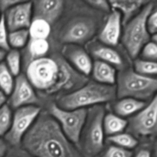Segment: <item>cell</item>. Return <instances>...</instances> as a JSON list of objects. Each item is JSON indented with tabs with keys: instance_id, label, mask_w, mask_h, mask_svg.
Wrapping results in <instances>:
<instances>
[{
	"instance_id": "8d00e7d4",
	"label": "cell",
	"mask_w": 157,
	"mask_h": 157,
	"mask_svg": "<svg viewBox=\"0 0 157 157\" xmlns=\"http://www.w3.org/2000/svg\"><path fill=\"white\" fill-rule=\"evenodd\" d=\"M135 157H152V154L147 149H140L138 150Z\"/></svg>"
},
{
	"instance_id": "f35d334b",
	"label": "cell",
	"mask_w": 157,
	"mask_h": 157,
	"mask_svg": "<svg viewBox=\"0 0 157 157\" xmlns=\"http://www.w3.org/2000/svg\"><path fill=\"white\" fill-rule=\"evenodd\" d=\"M6 55V52H4L2 50H0V63L2 62L3 60L5 59Z\"/></svg>"
},
{
	"instance_id": "74e56055",
	"label": "cell",
	"mask_w": 157,
	"mask_h": 157,
	"mask_svg": "<svg viewBox=\"0 0 157 157\" xmlns=\"http://www.w3.org/2000/svg\"><path fill=\"white\" fill-rule=\"evenodd\" d=\"M6 101H7L6 95L2 90H0V107H2L4 104H6Z\"/></svg>"
},
{
	"instance_id": "52a82bcc",
	"label": "cell",
	"mask_w": 157,
	"mask_h": 157,
	"mask_svg": "<svg viewBox=\"0 0 157 157\" xmlns=\"http://www.w3.org/2000/svg\"><path fill=\"white\" fill-rule=\"evenodd\" d=\"M48 113L58 122L66 137L78 146L87 119V109L64 110L58 107L56 104H52Z\"/></svg>"
},
{
	"instance_id": "277c9868",
	"label": "cell",
	"mask_w": 157,
	"mask_h": 157,
	"mask_svg": "<svg viewBox=\"0 0 157 157\" xmlns=\"http://www.w3.org/2000/svg\"><path fill=\"white\" fill-rule=\"evenodd\" d=\"M116 96L120 98H133L144 101L156 96L157 80L154 77L141 75L133 68H124L117 75Z\"/></svg>"
},
{
	"instance_id": "44dd1931",
	"label": "cell",
	"mask_w": 157,
	"mask_h": 157,
	"mask_svg": "<svg viewBox=\"0 0 157 157\" xmlns=\"http://www.w3.org/2000/svg\"><path fill=\"white\" fill-rule=\"evenodd\" d=\"M49 49L50 44L47 39L30 38L27 44L28 55L30 56L31 61L46 57Z\"/></svg>"
},
{
	"instance_id": "83f0119b",
	"label": "cell",
	"mask_w": 157,
	"mask_h": 157,
	"mask_svg": "<svg viewBox=\"0 0 157 157\" xmlns=\"http://www.w3.org/2000/svg\"><path fill=\"white\" fill-rule=\"evenodd\" d=\"M12 115V109L7 104L0 107V137L5 136L10 129Z\"/></svg>"
},
{
	"instance_id": "ab89813d",
	"label": "cell",
	"mask_w": 157,
	"mask_h": 157,
	"mask_svg": "<svg viewBox=\"0 0 157 157\" xmlns=\"http://www.w3.org/2000/svg\"><path fill=\"white\" fill-rule=\"evenodd\" d=\"M2 15H1V12H0V20H1V18H2Z\"/></svg>"
},
{
	"instance_id": "7a4b0ae2",
	"label": "cell",
	"mask_w": 157,
	"mask_h": 157,
	"mask_svg": "<svg viewBox=\"0 0 157 157\" xmlns=\"http://www.w3.org/2000/svg\"><path fill=\"white\" fill-rule=\"evenodd\" d=\"M21 145L33 157H85L47 112L41 111Z\"/></svg>"
},
{
	"instance_id": "4316f807",
	"label": "cell",
	"mask_w": 157,
	"mask_h": 157,
	"mask_svg": "<svg viewBox=\"0 0 157 157\" xmlns=\"http://www.w3.org/2000/svg\"><path fill=\"white\" fill-rule=\"evenodd\" d=\"M133 67L134 71L139 75L147 77H153L156 75L157 64L156 61H147L139 58L134 61Z\"/></svg>"
},
{
	"instance_id": "3957f363",
	"label": "cell",
	"mask_w": 157,
	"mask_h": 157,
	"mask_svg": "<svg viewBox=\"0 0 157 157\" xmlns=\"http://www.w3.org/2000/svg\"><path fill=\"white\" fill-rule=\"evenodd\" d=\"M116 98L115 85H105L90 81L77 90L60 97L56 105L64 110H76L86 108L88 106L102 105Z\"/></svg>"
},
{
	"instance_id": "8fae6325",
	"label": "cell",
	"mask_w": 157,
	"mask_h": 157,
	"mask_svg": "<svg viewBox=\"0 0 157 157\" xmlns=\"http://www.w3.org/2000/svg\"><path fill=\"white\" fill-rule=\"evenodd\" d=\"M38 104V98L35 88L30 84L25 75L20 74L15 80L8 105L11 109L16 110L26 106H37Z\"/></svg>"
},
{
	"instance_id": "f546056e",
	"label": "cell",
	"mask_w": 157,
	"mask_h": 157,
	"mask_svg": "<svg viewBox=\"0 0 157 157\" xmlns=\"http://www.w3.org/2000/svg\"><path fill=\"white\" fill-rule=\"evenodd\" d=\"M141 59L150 61H156L157 59L156 41H150L144 46L140 52Z\"/></svg>"
},
{
	"instance_id": "d4e9b609",
	"label": "cell",
	"mask_w": 157,
	"mask_h": 157,
	"mask_svg": "<svg viewBox=\"0 0 157 157\" xmlns=\"http://www.w3.org/2000/svg\"><path fill=\"white\" fill-rule=\"evenodd\" d=\"M13 77L6 63L3 61L0 63V90H2L6 96L10 95L13 88L15 83Z\"/></svg>"
},
{
	"instance_id": "cb8c5ba5",
	"label": "cell",
	"mask_w": 157,
	"mask_h": 157,
	"mask_svg": "<svg viewBox=\"0 0 157 157\" xmlns=\"http://www.w3.org/2000/svg\"><path fill=\"white\" fill-rule=\"evenodd\" d=\"M29 29H21L9 32V47L13 49L18 50L25 47L29 43Z\"/></svg>"
},
{
	"instance_id": "7402d4cb",
	"label": "cell",
	"mask_w": 157,
	"mask_h": 157,
	"mask_svg": "<svg viewBox=\"0 0 157 157\" xmlns=\"http://www.w3.org/2000/svg\"><path fill=\"white\" fill-rule=\"evenodd\" d=\"M52 27L45 21L41 19H32L29 28L30 38L47 39L51 34Z\"/></svg>"
},
{
	"instance_id": "ac0fdd59",
	"label": "cell",
	"mask_w": 157,
	"mask_h": 157,
	"mask_svg": "<svg viewBox=\"0 0 157 157\" xmlns=\"http://www.w3.org/2000/svg\"><path fill=\"white\" fill-rule=\"evenodd\" d=\"M91 74L97 83L105 85H114L116 83V68L105 62L98 60L93 62Z\"/></svg>"
},
{
	"instance_id": "30bf717a",
	"label": "cell",
	"mask_w": 157,
	"mask_h": 157,
	"mask_svg": "<svg viewBox=\"0 0 157 157\" xmlns=\"http://www.w3.org/2000/svg\"><path fill=\"white\" fill-rule=\"evenodd\" d=\"M97 24L93 19L77 17L71 20L60 35V40L65 44H80L87 42L93 38Z\"/></svg>"
},
{
	"instance_id": "e575fe53",
	"label": "cell",
	"mask_w": 157,
	"mask_h": 157,
	"mask_svg": "<svg viewBox=\"0 0 157 157\" xmlns=\"http://www.w3.org/2000/svg\"><path fill=\"white\" fill-rule=\"evenodd\" d=\"M6 157H32L25 150L15 149L6 154Z\"/></svg>"
},
{
	"instance_id": "f1b7e54d",
	"label": "cell",
	"mask_w": 157,
	"mask_h": 157,
	"mask_svg": "<svg viewBox=\"0 0 157 157\" xmlns=\"http://www.w3.org/2000/svg\"><path fill=\"white\" fill-rule=\"evenodd\" d=\"M99 157H133V153L131 150L111 145L107 147Z\"/></svg>"
},
{
	"instance_id": "ba28073f",
	"label": "cell",
	"mask_w": 157,
	"mask_h": 157,
	"mask_svg": "<svg viewBox=\"0 0 157 157\" xmlns=\"http://www.w3.org/2000/svg\"><path fill=\"white\" fill-rule=\"evenodd\" d=\"M40 113L41 108L38 105L16 109L12 115L10 129L5 135L6 142L14 147L21 145L23 137L33 125Z\"/></svg>"
},
{
	"instance_id": "ffe728a7",
	"label": "cell",
	"mask_w": 157,
	"mask_h": 157,
	"mask_svg": "<svg viewBox=\"0 0 157 157\" xmlns=\"http://www.w3.org/2000/svg\"><path fill=\"white\" fill-rule=\"evenodd\" d=\"M127 126V121L114 113H109L104 115L103 128L104 134L108 136L123 133Z\"/></svg>"
},
{
	"instance_id": "9a60e30c",
	"label": "cell",
	"mask_w": 157,
	"mask_h": 157,
	"mask_svg": "<svg viewBox=\"0 0 157 157\" xmlns=\"http://www.w3.org/2000/svg\"><path fill=\"white\" fill-rule=\"evenodd\" d=\"M64 9L63 1H35L32 2L33 19H41L50 25L56 22Z\"/></svg>"
},
{
	"instance_id": "5bb4252c",
	"label": "cell",
	"mask_w": 157,
	"mask_h": 157,
	"mask_svg": "<svg viewBox=\"0 0 157 157\" xmlns=\"http://www.w3.org/2000/svg\"><path fill=\"white\" fill-rule=\"evenodd\" d=\"M122 18L121 14L113 10L107 17L98 35L101 44L114 47L119 44L122 34Z\"/></svg>"
},
{
	"instance_id": "4fadbf2b",
	"label": "cell",
	"mask_w": 157,
	"mask_h": 157,
	"mask_svg": "<svg viewBox=\"0 0 157 157\" xmlns=\"http://www.w3.org/2000/svg\"><path fill=\"white\" fill-rule=\"evenodd\" d=\"M64 58L80 74L87 77L91 73L93 61L85 49L78 44H64Z\"/></svg>"
},
{
	"instance_id": "e0dca14e",
	"label": "cell",
	"mask_w": 157,
	"mask_h": 157,
	"mask_svg": "<svg viewBox=\"0 0 157 157\" xmlns=\"http://www.w3.org/2000/svg\"><path fill=\"white\" fill-rule=\"evenodd\" d=\"M110 8L113 10L119 12L122 18V24L125 25L130 19L137 15L146 4L148 3L147 1H110Z\"/></svg>"
},
{
	"instance_id": "7c38bea8",
	"label": "cell",
	"mask_w": 157,
	"mask_h": 157,
	"mask_svg": "<svg viewBox=\"0 0 157 157\" xmlns=\"http://www.w3.org/2000/svg\"><path fill=\"white\" fill-rule=\"evenodd\" d=\"M5 23L9 32L21 29H29L32 19V2H21L3 14Z\"/></svg>"
},
{
	"instance_id": "4dcf8cb0",
	"label": "cell",
	"mask_w": 157,
	"mask_h": 157,
	"mask_svg": "<svg viewBox=\"0 0 157 157\" xmlns=\"http://www.w3.org/2000/svg\"><path fill=\"white\" fill-rule=\"evenodd\" d=\"M0 50L4 52H9L10 50L9 44V32L5 23L3 15L0 20Z\"/></svg>"
},
{
	"instance_id": "d6a6232c",
	"label": "cell",
	"mask_w": 157,
	"mask_h": 157,
	"mask_svg": "<svg viewBox=\"0 0 157 157\" xmlns=\"http://www.w3.org/2000/svg\"><path fill=\"white\" fill-rule=\"evenodd\" d=\"M87 4L90 6L91 7L94 9H98V10L104 11V12H110V6L109 2L107 1H87Z\"/></svg>"
},
{
	"instance_id": "5b68a950",
	"label": "cell",
	"mask_w": 157,
	"mask_h": 157,
	"mask_svg": "<svg viewBox=\"0 0 157 157\" xmlns=\"http://www.w3.org/2000/svg\"><path fill=\"white\" fill-rule=\"evenodd\" d=\"M105 107L96 105L87 110V116L80 137L79 150L85 157H94L101 154L104 147L103 120Z\"/></svg>"
},
{
	"instance_id": "d6986e66",
	"label": "cell",
	"mask_w": 157,
	"mask_h": 157,
	"mask_svg": "<svg viewBox=\"0 0 157 157\" xmlns=\"http://www.w3.org/2000/svg\"><path fill=\"white\" fill-rule=\"evenodd\" d=\"M146 105V102L139 100L129 98H121L113 104V110L114 114L124 118L133 116L142 110Z\"/></svg>"
},
{
	"instance_id": "d590c367",
	"label": "cell",
	"mask_w": 157,
	"mask_h": 157,
	"mask_svg": "<svg viewBox=\"0 0 157 157\" xmlns=\"http://www.w3.org/2000/svg\"><path fill=\"white\" fill-rule=\"evenodd\" d=\"M8 152V144L0 137V157H6Z\"/></svg>"
},
{
	"instance_id": "484cf974",
	"label": "cell",
	"mask_w": 157,
	"mask_h": 157,
	"mask_svg": "<svg viewBox=\"0 0 157 157\" xmlns=\"http://www.w3.org/2000/svg\"><path fill=\"white\" fill-rule=\"evenodd\" d=\"M6 64L13 76L20 75L21 68V55L18 50L12 49L6 55Z\"/></svg>"
},
{
	"instance_id": "9c48e42d",
	"label": "cell",
	"mask_w": 157,
	"mask_h": 157,
	"mask_svg": "<svg viewBox=\"0 0 157 157\" xmlns=\"http://www.w3.org/2000/svg\"><path fill=\"white\" fill-rule=\"evenodd\" d=\"M157 98L155 96L147 105L127 121V133L134 137L154 136L156 132Z\"/></svg>"
},
{
	"instance_id": "836d02e7",
	"label": "cell",
	"mask_w": 157,
	"mask_h": 157,
	"mask_svg": "<svg viewBox=\"0 0 157 157\" xmlns=\"http://www.w3.org/2000/svg\"><path fill=\"white\" fill-rule=\"evenodd\" d=\"M20 1H12V0H0V12L5 13L14 6L18 4Z\"/></svg>"
},
{
	"instance_id": "6da1fadb",
	"label": "cell",
	"mask_w": 157,
	"mask_h": 157,
	"mask_svg": "<svg viewBox=\"0 0 157 157\" xmlns=\"http://www.w3.org/2000/svg\"><path fill=\"white\" fill-rule=\"evenodd\" d=\"M25 76L32 87L46 94L74 91L87 82L63 57H43L28 63ZM69 92V93H70Z\"/></svg>"
},
{
	"instance_id": "2e32d148",
	"label": "cell",
	"mask_w": 157,
	"mask_h": 157,
	"mask_svg": "<svg viewBox=\"0 0 157 157\" xmlns=\"http://www.w3.org/2000/svg\"><path fill=\"white\" fill-rule=\"evenodd\" d=\"M90 51L91 55L98 61L110 64L113 67L121 69V71L126 68L124 67V61L122 55L113 47L97 42L90 46Z\"/></svg>"
},
{
	"instance_id": "1f68e13d",
	"label": "cell",
	"mask_w": 157,
	"mask_h": 157,
	"mask_svg": "<svg viewBox=\"0 0 157 157\" xmlns=\"http://www.w3.org/2000/svg\"><path fill=\"white\" fill-rule=\"evenodd\" d=\"M147 29L151 36L156 35L157 32V12L156 9L149 15L147 19Z\"/></svg>"
},
{
	"instance_id": "8992f818",
	"label": "cell",
	"mask_w": 157,
	"mask_h": 157,
	"mask_svg": "<svg viewBox=\"0 0 157 157\" xmlns=\"http://www.w3.org/2000/svg\"><path fill=\"white\" fill-rule=\"evenodd\" d=\"M154 9V4L148 2L137 15L124 25L121 40L130 58H136L152 38L147 29V19Z\"/></svg>"
},
{
	"instance_id": "603a6c76",
	"label": "cell",
	"mask_w": 157,
	"mask_h": 157,
	"mask_svg": "<svg viewBox=\"0 0 157 157\" xmlns=\"http://www.w3.org/2000/svg\"><path fill=\"white\" fill-rule=\"evenodd\" d=\"M107 140L114 146L128 150L134 149L138 145L137 139L128 133H121L108 136Z\"/></svg>"
}]
</instances>
